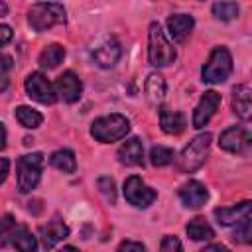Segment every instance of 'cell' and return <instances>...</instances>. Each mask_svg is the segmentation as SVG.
<instances>
[{"mask_svg":"<svg viewBox=\"0 0 252 252\" xmlns=\"http://www.w3.org/2000/svg\"><path fill=\"white\" fill-rule=\"evenodd\" d=\"M177 57L173 43L167 39L165 32L161 30V26L158 22L150 24L148 30V59L154 67H165L169 63H173Z\"/></svg>","mask_w":252,"mask_h":252,"instance_id":"6da1fadb","label":"cell"},{"mask_svg":"<svg viewBox=\"0 0 252 252\" xmlns=\"http://www.w3.org/2000/svg\"><path fill=\"white\" fill-rule=\"evenodd\" d=\"M130 132V120L122 114H106L91 124V136L100 144H112Z\"/></svg>","mask_w":252,"mask_h":252,"instance_id":"7a4b0ae2","label":"cell"},{"mask_svg":"<svg viewBox=\"0 0 252 252\" xmlns=\"http://www.w3.org/2000/svg\"><path fill=\"white\" fill-rule=\"evenodd\" d=\"M232 73V55L226 47L219 45L211 51L207 63L203 65L201 69V77H203V83L207 85H219V83H224Z\"/></svg>","mask_w":252,"mask_h":252,"instance_id":"3957f363","label":"cell"},{"mask_svg":"<svg viewBox=\"0 0 252 252\" xmlns=\"http://www.w3.org/2000/svg\"><path fill=\"white\" fill-rule=\"evenodd\" d=\"M211 138H213V136H211L209 132H203V134L195 136V138L183 148V152L179 154V158H177V167H179L181 171H185V173L197 171V169L205 163V159H207V156H209Z\"/></svg>","mask_w":252,"mask_h":252,"instance_id":"277c9868","label":"cell"},{"mask_svg":"<svg viewBox=\"0 0 252 252\" xmlns=\"http://www.w3.org/2000/svg\"><path fill=\"white\" fill-rule=\"evenodd\" d=\"M63 22H65V8L57 2H39L32 6L28 12V24L32 26L33 32H47Z\"/></svg>","mask_w":252,"mask_h":252,"instance_id":"5b68a950","label":"cell"},{"mask_svg":"<svg viewBox=\"0 0 252 252\" xmlns=\"http://www.w3.org/2000/svg\"><path fill=\"white\" fill-rule=\"evenodd\" d=\"M41 169H43V156L39 152L22 156L16 163V173H18V189L20 193H30L37 187L41 179Z\"/></svg>","mask_w":252,"mask_h":252,"instance_id":"8992f818","label":"cell"},{"mask_svg":"<svg viewBox=\"0 0 252 252\" xmlns=\"http://www.w3.org/2000/svg\"><path fill=\"white\" fill-rule=\"evenodd\" d=\"M156 197H158V193L152 187H148L138 175H130L124 181V199L130 205H134L138 209H148L156 201Z\"/></svg>","mask_w":252,"mask_h":252,"instance_id":"52a82bcc","label":"cell"},{"mask_svg":"<svg viewBox=\"0 0 252 252\" xmlns=\"http://www.w3.org/2000/svg\"><path fill=\"white\" fill-rule=\"evenodd\" d=\"M26 93L30 98L41 102V104H53L57 100V93L53 83L39 71L30 73L26 79Z\"/></svg>","mask_w":252,"mask_h":252,"instance_id":"ba28073f","label":"cell"},{"mask_svg":"<svg viewBox=\"0 0 252 252\" xmlns=\"http://www.w3.org/2000/svg\"><path fill=\"white\" fill-rule=\"evenodd\" d=\"M219 146H220L224 152L242 154V152H246L248 146H250V132H248L244 126H230V128H226V130L220 134Z\"/></svg>","mask_w":252,"mask_h":252,"instance_id":"9c48e42d","label":"cell"},{"mask_svg":"<svg viewBox=\"0 0 252 252\" xmlns=\"http://www.w3.org/2000/svg\"><path fill=\"white\" fill-rule=\"evenodd\" d=\"M220 104V94L217 91H205L199 104L193 110V128H203L209 124V120L215 116L217 108Z\"/></svg>","mask_w":252,"mask_h":252,"instance_id":"30bf717a","label":"cell"},{"mask_svg":"<svg viewBox=\"0 0 252 252\" xmlns=\"http://www.w3.org/2000/svg\"><path fill=\"white\" fill-rule=\"evenodd\" d=\"M55 93H57V98H63L65 102H77L81 93H83V83L79 79V75H75L73 71H65L63 75L57 77L55 81Z\"/></svg>","mask_w":252,"mask_h":252,"instance_id":"8fae6325","label":"cell"},{"mask_svg":"<svg viewBox=\"0 0 252 252\" xmlns=\"http://www.w3.org/2000/svg\"><path fill=\"white\" fill-rule=\"evenodd\" d=\"M120 55H122V47H120V43H118L114 37H106V39L100 41V43L94 47V51H93L94 63H96L98 67H102V69L114 67V65L118 63Z\"/></svg>","mask_w":252,"mask_h":252,"instance_id":"7c38bea8","label":"cell"},{"mask_svg":"<svg viewBox=\"0 0 252 252\" xmlns=\"http://www.w3.org/2000/svg\"><path fill=\"white\" fill-rule=\"evenodd\" d=\"M179 199L187 209H199L207 203L209 199V191L201 181L189 179L187 183H183L179 187Z\"/></svg>","mask_w":252,"mask_h":252,"instance_id":"4fadbf2b","label":"cell"},{"mask_svg":"<svg viewBox=\"0 0 252 252\" xmlns=\"http://www.w3.org/2000/svg\"><path fill=\"white\" fill-rule=\"evenodd\" d=\"M39 232H41L43 248H55L61 240H65L69 236V226L61 219H53L45 226H41Z\"/></svg>","mask_w":252,"mask_h":252,"instance_id":"5bb4252c","label":"cell"},{"mask_svg":"<svg viewBox=\"0 0 252 252\" xmlns=\"http://www.w3.org/2000/svg\"><path fill=\"white\" fill-rule=\"evenodd\" d=\"M118 159L124 165H142L144 163V144L140 138H128L118 148Z\"/></svg>","mask_w":252,"mask_h":252,"instance_id":"9a60e30c","label":"cell"},{"mask_svg":"<svg viewBox=\"0 0 252 252\" xmlns=\"http://www.w3.org/2000/svg\"><path fill=\"white\" fill-rule=\"evenodd\" d=\"M250 94H252V91L248 85H236L232 89V110L240 120H250V116H252Z\"/></svg>","mask_w":252,"mask_h":252,"instance_id":"2e32d148","label":"cell"},{"mask_svg":"<svg viewBox=\"0 0 252 252\" xmlns=\"http://www.w3.org/2000/svg\"><path fill=\"white\" fill-rule=\"evenodd\" d=\"M250 211H252V203H250V201H242V203L232 205V207L215 209V217H217V222H219V224L230 226V224H234L236 220H240L242 217L250 215Z\"/></svg>","mask_w":252,"mask_h":252,"instance_id":"e0dca14e","label":"cell"},{"mask_svg":"<svg viewBox=\"0 0 252 252\" xmlns=\"http://www.w3.org/2000/svg\"><path fill=\"white\" fill-rule=\"evenodd\" d=\"M193 26H195V20L189 14H171L167 18V30H169L171 37L175 41H179V43L187 39V35L191 33Z\"/></svg>","mask_w":252,"mask_h":252,"instance_id":"ac0fdd59","label":"cell"},{"mask_svg":"<svg viewBox=\"0 0 252 252\" xmlns=\"http://www.w3.org/2000/svg\"><path fill=\"white\" fill-rule=\"evenodd\" d=\"M159 124H161V130L165 134L177 136L185 130V116L179 110H171L169 106H161L159 108Z\"/></svg>","mask_w":252,"mask_h":252,"instance_id":"d6986e66","label":"cell"},{"mask_svg":"<svg viewBox=\"0 0 252 252\" xmlns=\"http://www.w3.org/2000/svg\"><path fill=\"white\" fill-rule=\"evenodd\" d=\"M63 59H65V47L59 45V43H51V45H47V47L39 53L37 63H39V67H43V69H55Z\"/></svg>","mask_w":252,"mask_h":252,"instance_id":"ffe728a7","label":"cell"},{"mask_svg":"<svg viewBox=\"0 0 252 252\" xmlns=\"http://www.w3.org/2000/svg\"><path fill=\"white\" fill-rule=\"evenodd\" d=\"M49 163L63 171V173H73L77 169V159H75V154L71 150H57L49 156Z\"/></svg>","mask_w":252,"mask_h":252,"instance_id":"44dd1931","label":"cell"},{"mask_svg":"<svg viewBox=\"0 0 252 252\" xmlns=\"http://www.w3.org/2000/svg\"><path fill=\"white\" fill-rule=\"evenodd\" d=\"M187 234L191 240H211L215 236V230L203 217H195L187 222Z\"/></svg>","mask_w":252,"mask_h":252,"instance_id":"7402d4cb","label":"cell"},{"mask_svg":"<svg viewBox=\"0 0 252 252\" xmlns=\"http://www.w3.org/2000/svg\"><path fill=\"white\" fill-rule=\"evenodd\" d=\"M10 246L18 248V250H24V252H32L37 248V242H35V236L22 224L16 226L12 238H10Z\"/></svg>","mask_w":252,"mask_h":252,"instance_id":"603a6c76","label":"cell"},{"mask_svg":"<svg viewBox=\"0 0 252 252\" xmlns=\"http://www.w3.org/2000/svg\"><path fill=\"white\" fill-rule=\"evenodd\" d=\"M146 94L150 98V102H161L163 94H165V81L159 73H150L146 79Z\"/></svg>","mask_w":252,"mask_h":252,"instance_id":"cb8c5ba5","label":"cell"},{"mask_svg":"<svg viewBox=\"0 0 252 252\" xmlns=\"http://www.w3.org/2000/svg\"><path fill=\"white\" fill-rule=\"evenodd\" d=\"M14 114H16V120H18L24 128H28V130H33V128H37V126L43 122L41 112H37V110L32 108V106H18Z\"/></svg>","mask_w":252,"mask_h":252,"instance_id":"d4e9b609","label":"cell"},{"mask_svg":"<svg viewBox=\"0 0 252 252\" xmlns=\"http://www.w3.org/2000/svg\"><path fill=\"white\" fill-rule=\"evenodd\" d=\"M238 4L236 2H230V0H220V2H215L213 4V16L220 22H230L238 16Z\"/></svg>","mask_w":252,"mask_h":252,"instance_id":"484cf974","label":"cell"},{"mask_svg":"<svg viewBox=\"0 0 252 252\" xmlns=\"http://www.w3.org/2000/svg\"><path fill=\"white\" fill-rule=\"evenodd\" d=\"M175 159V152L167 146H154L150 150V161L152 165L156 167H163V165H169L171 161Z\"/></svg>","mask_w":252,"mask_h":252,"instance_id":"4316f807","label":"cell"},{"mask_svg":"<svg viewBox=\"0 0 252 252\" xmlns=\"http://www.w3.org/2000/svg\"><path fill=\"white\" fill-rule=\"evenodd\" d=\"M232 238L240 244H248L252 240V220H250V215L242 217L240 220H236V228L232 232Z\"/></svg>","mask_w":252,"mask_h":252,"instance_id":"83f0119b","label":"cell"},{"mask_svg":"<svg viewBox=\"0 0 252 252\" xmlns=\"http://www.w3.org/2000/svg\"><path fill=\"white\" fill-rule=\"evenodd\" d=\"M16 226H18V222H16V219L12 215L0 217V248L10 246V238H12L14 230H16Z\"/></svg>","mask_w":252,"mask_h":252,"instance_id":"f1b7e54d","label":"cell"},{"mask_svg":"<svg viewBox=\"0 0 252 252\" xmlns=\"http://www.w3.org/2000/svg\"><path fill=\"white\" fill-rule=\"evenodd\" d=\"M96 185H98L102 197H104L108 203L114 205V201H116V185H114V179H110V177H100V179L96 181Z\"/></svg>","mask_w":252,"mask_h":252,"instance_id":"f546056e","label":"cell"},{"mask_svg":"<svg viewBox=\"0 0 252 252\" xmlns=\"http://www.w3.org/2000/svg\"><path fill=\"white\" fill-rule=\"evenodd\" d=\"M181 248L183 246L175 236H163V240L159 244V250H163V252H173V250H181Z\"/></svg>","mask_w":252,"mask_h":252,"instance_id":"4dcf8cb0","label":"cell"},{"mask_svg":"<svg viewBox=\"0 0 252 252\" xmlns=\"http://www.w3.org/2000/svg\"><path fill=\"white\" fill-rule=\"evenodd\" d=\"M118 250L120 252H144L146 250V246L142 244V242H134V240H124L120 246H118Z\"/></svg>","mask_w":252,"mask_h":252,"instance_id":"1f68e13d","label":"cell"},{"mask_svg":"<svg viewBox=\"0 0 252 252\" xmlns=\"http://www.w3.org/2000/svg\"><path fill=\"white\" fill-rule=\"evenodd\" d=\"M10 39H12V28L6 24H0V47L6 45Z\"/></svg>","mask_w":252,"mask_h":252,"instance_id":"d6a6232c","label":"cell"},{"mask_svg":"<svg viewBox=\"0 0 252 252\" xmlns=\"http://www.w3.org/2000/svg\"><path fill=\"white\" fill-rule=\"evenodd\" d=\"M8 173H10V161L6 158H0V185L6 181Z\"/></svg>","mask_w":252,"mask_h":252,"instance_id":"836d02e7","label":"cell"},{"mask_svg":"<svg viewBox=\"0 0 252 252\" xmlns=\"http://www.w3.org/2000/svg\"><path fill=\"white\" fill-rule=\"evenodd\" d=\"M0 69L8 73V71L12 69V57H8V55H0Z\"/></svg>","mask_w":252,"mask_h":252,"instance_id":"e575fe53","label":"cell"},{"mask_svg":"<svg viewBox=\"0 0 252 252\" xmlns=\"http://www.w3.org/2000/svg\"><path fill=\"white\" fill-rule=\"evenodd\" d=\"M8 89V73L0 69V93Z\"/></svg>","mask_w":252,"mask_h":252,"instance_id":"d590c367","label":"cell"},{"mask_svg":"<svg viewBox=\"0 0 252 252\" xmlns=\"http://www.w3.org/2000/svg\"><path fill=\"white\" fill-rule=\"evenodd\" d=\"M6 138H8L6 128H4V124L0 122V150H4V148H6Z\"/></svg>","mask_w":252,"mask_h":252,"instance_id":"8d00e7d4","label":"cell"},{"mask_svg":"<svg viewBox=\"0 0 252 252\" xmlns=\"http://www.w3.org/2000/svg\"><path fill=\"white\" fill-rule=\"evenodd\" d=\"M207 250H219V252H226V246H222V244H209V246H205V250H203V252H207Z\"/></svg>","mask_w":252,"mask_h":252,"instance_id":"74e56055","label":"cell"},{"mask_svg":"<svg viewBox=\"0 0 252 252\" xmlns=\"http://www.w3.org/2000/svg\"><path fill=\"white\" fill-rule=\"evenodd\" d=\"M8 14V6H6V2L4 0H0V18L2 16H6Z\"/></svg>","mask_w":252,"mask_h":252,"instance_id":"f35d334b","label":"cell"}]
</instances>
